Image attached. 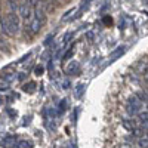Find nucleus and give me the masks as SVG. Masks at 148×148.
<instances>
[{"label":"nucleus","mask_w":148,"mask_h":148,"mask_svg":"<svg viewBox=\"0 0 148 148\" xmlns=\"http://www.w3.org/2000/svg\"><path fill=\"white\" fill-rule=\"evenodd\" d=\"M6 19V27H8V36H14L19 31V16L18 14H15V12H9V14L5 16Z\"/></svg>","instance_id":"obj_1"},{"label":"nucleus","mask_w":148,"mask_h":148,"mask_svg":"<svg viewBox=\"0 0 148 148\" xmlns=\"http://www.w3.org/2000/svg\"><path fill=\"white\" fill-rule=\"evenodd\" d=\"M141 107H142V102L139 101L138 96H130V98H129V101H127V113H129L130 116L138 114L139 110H141Z\"/></svg>","instance_id":"obj_2"},{"label":"nucleus","mask_w":148,"mask_h":148,"mask_svg":"<svg viewBox=\"0 0 148 148\" xmlns=\"http://www.w3.org/2000/svg\"><path fill=\"white\" fill-rule=\"evenodd\" d=\"M42 25H43V22H42L40 19H37V18L34 16V14H33V16H31V19H30V24H28L30 31H31L33 34L39 33V31H40V28H42Z\"/></svg>","instance_id":"obj_3"},{"label":"nucleus","mask_w":148,"mask_h":148,"mask_svg":"<svg viewBox=\"0 0 148 148\" xmlns=\"http://www.w3.org/2000/svg\"><path fill=\"white\" fill-rule=\"evenodd\" d=\"M15 141H16L15 136H8V138H5V139L2 141V147L9 148V147H12V145H15Z\"/></svg>","instance_id":"obj_4"},{"label":"nucleus","mask_w":148,"mask_h":148,"mask_svg":"<svg viewBox=\"0 0 148 148\" xmlns=\"http://www.w3.org/2000/svg\"><path fill=\"white\" fill-rule=\"evenodd\" d=\"M123 127L133 132L135 129H136V125H135V121H132V120H123Z\"/></svg>","instance_id":"obj_5"},{"label":"nucleus","mask_w":148,"mask_h":148,"mask_svg":"<svg viewBox=\"0 0 148 148\" xmlns=\"http://www.w3.org/2000/svg\"><path fill=\"white\" fill-rule=\"evenodd\" d=\"M83 92H84V84H77L76 90H74V95H76V98H82V96H83Z\"/></svg>","instance_id":"obj_6"},{"label":"nucleus","mask_w":148,"mask_h":148,"mask_svg":"<svg viewBox=\"0 0 148 148\" xmlns=\"http://www.w3.org/2000/svg\"><path fill=\"white\" fill-rule=\"evenodd\" d=\"M68 73H79L80 71V67H79V64L77 62H73L70 67H68V70H67Z\"/></svg>","instance_id":"obj_7"},{"label":"nucleus","mask_w":148,"mask_h":148,"mask_svg":"<svg viewBox=\"0 0 148 148\" xmlns=\"http://www.w3.org/2000/svg\"><path fill=\"white\" fill-rule=\"evenodd\" d=\"M9 9H10V12H15V14H18V5H16V2H14V0H9Z\"/></svg>","instance_id":"obj_8"},{"label":"nucleus","mask_w":148,"mask_h":148,"mask_svg":"<svg viewBox=\"0 0 148 148\" xmlns=\"http://www.w3.org/2000/svg\"><path fill=\"white\" fill-rule=\"evenodd\" d=\"M0 30H2L5 34H8V27H6V19H5V16L0 18Z\"/></svg>","instance_id":"obj_9"},{"label":"nucleus","mask_w":148,"mask_h":148,"mask_svg":"<svg viewBox=\"0 0 148 148\" xmlns=\"http://www.w3.org/2000/svg\"><path fill=\"white\" fill-rule=\"evenodd\" d=\"M139 119H141V125L147 126V111H141V113H139Z\"/></svg>","instance_id":"obj_10"},{"label":"nucleus","mask_w":148,"mask_h":148,"mask_svg":"<svg viewBox=\"0 0 148 148\" xmlns=\"http://www.w3.org/2000/svg\"><path fill=\"white\" fill-rule=\"evenodd\" d=\"M18 147H19V148H31L33 145H31L30 141H19V142H18Z\"/></svg>","instance_id":"obj_11"},{"label":"nucleus","mask_w":148,"mask_h":148,"mask_svg":"<svg viewBox=\"0 0 148 148\" xmlns=\"http://www.w3.org/2000/svg\"><path fill=\"white\" fill-rule=\"evenodd\" d=\"M139 147L141 148H147V136H141V139H139Z\"/></svg>","instance_id":"obj_12"},{"label":"nucleus","mask_w":148,"mask_h":148,"mask_svg":"<svg viewBox=\"0 0 148 148\" xmlns=\"http://www.w3.org/2000/svg\"><path fill=\"white\" fill-rule=\"evenodd\" d=\"M34 86H36L34 83H30V84H28V88L25 86V88H24V89H25V92H27V90H28V92H33V90H34Z\"/></svg>","instance_id":"obj_13"},{"label":"nucleus","mask_w":148,"mask_h":148,"mask_svg":"<svg viewBox=\"0 0 148 148\" xmlns=\"http://www.w3.org/2000/svg\"><path fill=\"white\" fill-rule=\"evenodd\" d=\"M120 53H123V47H119V49H117V52H116V53H113L111 56H113V58H117Z\"/></svg>","instance_id":"obj_14"},{"label":"nucleus","mask_w":148,"mask_h":148,"mask_svg":"<svg viewBox=\"0 0 148 148\" xmlns=\"http://www.w3.org/2000/svg\"><path fill=\"white\" fill-rule=\"evenodd\" d=\"M40 73H43V68H42V67H37V68H36V74L39 76Z\"/></svg>","instance_id":"obj_15"},{"label":"nucleus","mask_w":148,"mask_h":148,"mask_svg":"<svg viewBox=\"0 0 148 148\" xmlns=\"http://www.w3.org/2000/svg\"><path fill=\"white\" fill-rule=\"evenodd\" d=\"M84 2H89V0H84Z\"/></svg>","instance_id":"obj_16"}]
</instances>
